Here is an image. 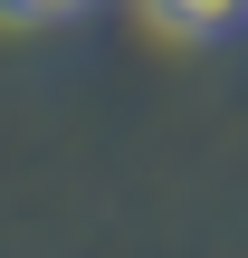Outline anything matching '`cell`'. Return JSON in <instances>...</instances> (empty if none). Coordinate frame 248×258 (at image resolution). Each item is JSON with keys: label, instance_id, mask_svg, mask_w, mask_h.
<instances>
[{"label": "cell", "instance_id": "obj_1", "mask_svg": "<svg viewBox=\"0 0 248 258\" xmlns=\"http://www.w3.org/2000/svg\"><path fill=\"white\" fill-rule=\"evenodd\" d=\"M172 29H191V38H220V29H239L248 19V0H153Z\"/></svg>", "mask_w": 248, "mask_h": 258}, {"label": "cell", "instance_id": "obj_2", "mask_svg": "<svg viewBox=\"0 0 248 258\" xmlns=\"http://www.w3.org/2000/svg\"><path fill=\"white\" fill-rule=\"evenodd\" d=\"M0 10H10V19H29V29H48V19H76L86 0H0Z\"/></svg>", "mask_w": 248, "mask_h": 258}]
</instances>
